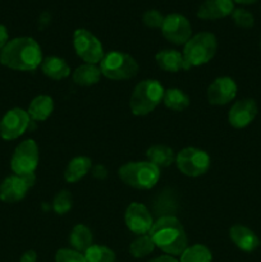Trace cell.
<instances>
[{
    "mask_svg": "<svg viewBox=\"0 0 261 262\" xmlns=\"http://www.w3.org/2000/svg\"><path fill=\"white\" fill-rule=\"evenodd\" d=\"M238 3V4H245V5H248V4H253V3H256L257 0H233V3Z\"/></svg>",
    "mask_w": 261,
    "mask_h": 262,
    "instance_id": "8d00e7d4",
    "label": "cell"
},
{
    "mask_svg": "<svg viewBox=\"0 0 261 262\" xmlns=\"http://www.w3.org/2000/svg\"><path fill=\"white\" fill-rule=\"evenodd\" d=\"M42 60L40 45L32 37L13 38L0 50V63L13 71H35Z\"/></svg>",
    "mask_w": 261,
    "mask_h": 262,
    "instance_id": "6da1fadb",
    "label": "cell"
},
{
    "mask_svg": "<svg viewBox=\"0 0 261 262\" xmlns=\"http://www.w3.org/2000/svg\"><path fill=\"white\" fill-rule=\"evenodd\" d=\"M163 102L173 112H182L189 106V97L179 89H168L164 92Z\"/></svg>",
    "mask_w": 261,
    "mask_h": 262,
    "instance_id": "d4e9b609",
    "label": "cell"
},
{
    "mask_svg": "<svg viewBox=\"0 0 261 262\" xmlns=\"http://www.w3.org/2000/svg\"><path fill=\"white\" fill-rule=\"evenodd\" d=\"M161 33L169 42L174 45H186L192 37V26L184 15L173 13L166 15L161 26Z\"/></svg>",
    "mask_w": 261,
    "mask_h": 262,
    "instance_id": "7c38bea8",
    "label": "cell"
},
{
    "mask_svg": "<svg viewBox=\"0 0 261 262\" xmlns=\"http://www.w3.org/2000/svg\"><path fill=\"white\" fill-rule=\"evenodd\" d=\"M238 87L230 77H219L207 89V100L211 105L222 106L229 104L237 96Z\"/></svg>",
    "mask_w": 261,
    "mask_h": 262,
    "instance_id": "5bb4252c",
    "label": "cell"
},
{
    "mask_svg": "<svg viewBox=\"0 0 261 262\" xmlns=\"http://www.w3.org/2000/svg\"><path fill=\"white\" fill-rule=\"evenodd\" d=\"M41 71L49 78L60 81L69 76L71 67L64 59L59 58V56H49V58L44 59L41 63Z\"/></svg>",
    "mask_w": 261,
    "mask_h": 262,
    "instance_id": "d6986e66",
    "label": "cell"
},
{
    "mask_svg": "<svg viewBox=\"0 0 261 262\" xmlns=\"http://www.w3.org/2000/svg\"><path fill=\"white\" fill-rule=\"evenodd\" d=\"M258 113L257 104L253 99H242L233 104L228 114V122L233 128H245L253 122Z\"/></svg>",
    "mask_w": 261,
    "mask_h": 262,
    "instance_id": "9a60e30c",
    "label": "cell"
},
{
    "mask_svg": "<svg viewBox=\"0 0 261 262\" xmlns=\"http://www.w3.org/2000/svg\"><path fill=\"white\" fill-rule=\"evenodd\" d=\"M8 41H9V35H8L7 27L3 25H0V50H2L5 45H7Z\"/></svg>",
    "mask_w": 261,
    "mask_h": 262,
    "instance_id": "e575fe53",
    "label": "cell"
},
{
    "mask_svg": "<svg viewBox=\"0 0 261 262\" xmlns=\"http://www.w3.org/2000/svg\"><path fill=\"white\" fill-rule=\"evenodd\" d=\"M19 262H37V253L33 250H28L20 256Z\"/></svg>",
    "mask_w": 261,
    "mask_h": 262,
    "instance_id": "836d02e7",
    "label": "cell"
},
{
    "mask_svg": "<svg viewBox=\"0 0 261 262\" xmlns=\"http://www.w3.org/2000/svg\"><path fill=\"white\" fill-rule=\"evenodd\" d=\"M148 235L155 246L169 256H181L188 247L186 230L176 216H161L154 222Z\"/></svg>",
    "mask_w": 261,
    "mask_h": 262,
    "instance_id": "7a4b0ae2",
    "label": "cell"
},
{
    "mask_svg": "<svg viewBox=\"0 0 261 262\" xmlns=\"http://www.w3.org/2000/svg\"><path fill=\"white\" fill-rule=\"evenodd\" d=\"M179 262H211L212 255L209 248L204 245L188 246L179 256Z\"/></svg>",
    "mask_w": 261,
    "mask_h": 262,
    "instance_id": "484cf974",
    "label": "cell"
},
{
    "mask_svg": "<svg viewBox=\"0 0 261 262\" xmlns=\"http://www.w3.org/2000/svg\"><path fill=\"white\" fill-rule=\"evenodd\" d=\"M217 50V40L210 32H200L192 36L183 49V58L188 68L202 66L211 60Z\"/></svg>",
    "mask_w": 261,
    "mask_h": 262,
    "instance_id": "5b68a950",
    "label": "cell"
},
{
    "mask_svg": "<svg viewBox=\"0 0 261 262\" xmlns=\"http://www.w3.org/2000/svg\"><path fill=\"white\" fill-rule=\"evenodd\" d=\"M54 110V101L48 95L36 96L28 106V115L36 122H44L51 115Z\"/></svg>",
    "mask_w": 261,
    "mask_h": 262,
    "instance_id": "44dd1931",
    "label": "cell"
},
{
    "mask_svg": "<svg viewBox=\"0 0 261 262\" xmlns=\"http://www.w3.org/2000/svg\"><path fill=\"white\" fill-rule=\"evenodd\" d=\"M124 222L128 229L136 235L148 234L154 225V217L150 210L140 202H132L127 207Z\"/></svg>",
    "mask_w": 261,
    "mask_h": 262,
    "instance_id": "4fadbf2b",
    "label": "cell"
},
{
    "mask_svg": "<svg viewBox=\"0 0 261 262\" xmlns=\"http://www.w3.org/2000/svg\"><path fill=\"white\" fill-rule=\"evenodd\" d=\"M260 45H261V42H260Z\"/></svg>",
    "mask_w": 261,
    "mask_h": 262,
    "instance_id": "74e56055",
    "label": "cell"
},
{
    "mask_svg": "<svg viewBox=\"0 0 261 262\" xmlns=\"http://www.w3.org/2000/svg\"><path fill=\"white\" fill-rule=\"evenodd\" d=\"M91 169V159L87 156H76L72 159L64 170V179L68 183H76L81 181Z\"/></svg>",
    "mask_w": 261,
    "mask_h": 262,
    "instance_id": "ffe728a7",
    "label": "cell"
},
{
    "mask_svg": "<svg viewBox=\"0 0 261 262\" xmlns=\"http://www.w3.org/2000/svg\"><path fill=\"white\" fill-rule=\"evenodd\" d=\"M102 76L112 81H125L138 73V64L133 56L122 51H112L100 61Z\"/></svg>",
    "mask_w": 261,
    "mask_h": 262,
    "instance_id": "8992f818",
    "label": "cell"
},
{
    "mask_svg": "<svg viewBox=\"0 0 261 262\" xmlns=\"http://www.w3.org/2000/svg\"><path fill=\"white\" fill-rule=\"evenodd\" d=\"M38 147L33 140H26L15 147L10 159V168L15 176L35 174L38 165Z\"/></svg>",
    "mask_w": 261,
    "mask_h": 262,
    "instance_id": "ba28073f",
    "label": "cell"
},
{
    "mask_svg": "<svg viewBox=\"0 0 261 262\" xmlns=\"http://www.w3.org/2000/svg\"><path fill=\"white\" fill-rule=\"evenodd\" d=\"M35 174L30 176H9L0 183V200L7 204H14L26 197L28 189L33 187Z\"/></svg>",
    "mask_w": 261,
    "mask_h": 262,
    "instance_id": "30bf717a",
    "label": "cell"
},
{
    "mask_svg": "<svg viewBox=\"0 0 261 262\" xmlns=\"http://www.w3.org/2000/svg\"><path fill=\"white\" fill-rule=\"evenodd\" d=\"M156 64L159 68L170 73H177L179 71H188V66L186 64L183 58V54L171 49L159 51L155 55Z\"/></svg>",
    "mask_w": 261,
    "mask_h": 262,
    "instance_id": "ac0fdd59",
    "label": "cell"
},
{
    "mask_svg": "<svg viewBox=\"0 0 261 262\" xmlns=\"http://www.w3.org/2000/svg\"><path fill=\"white\" fill-rule=\"evenodd\" d=\"M72 205H73L72 194L71 192L66 191V189L58 192L53 200V209L58 215L67 214L72 209Z\"/></svg>",
    "mask_w": 261,
    "mask_h": 262,
    "instance_id": "f546056e",
    "label": "cell"
},
{
    "mask_svg": "<svg viewBox=\"0 0 261 262\" xmlns=\"http://www.w3.org/2000/svg\"><path fill=\"white\" fill-rule=\"evenodd\" d=\"M148 262H179V261L177 260L176 257H173V256L164 255V256H159V257L153 258V260Z\"/></svg>",
    "mask_w": 261,
    "mask_h": 262,
    "instance_id": "d590c367",
    "label": "cell"
},
{
    "mask_svg": "<svg viewBox=\"0 0 261 262\" xmlns=\"http://www.w3.org/2000/svg\"><path fill=\"white\" fill-rule=\"evenodd\" d=\"M229 238L241 251L245 252H252L260 246V239L256 233L245 225H233L229 229Z\"/></svg>",
    "mask_w": 261,
    "mask_h": 262,
    "instance_id": "e0dca14e",
    "label": "cell"
},
{
    "mask_svg": "<svg viewBox=\"0 0 261 262\" xmlns=\"http://www.w3.org/2000/svg\"><path fill=\"white\" fill-rule=\"evenodd\" d=\"M155 243L151 239L148 234L138 235L135 241L129 245V253L135 258H143L147 257L148 255L154 252L155 250Z\"/></svg>",
    "mask_w": 261,
    "mask_h": 262,
    "instance_id": "4316f807",
    "label": "cell"
},
{
    "mask_svg": "<svg viewBox=\"0 0 261 262\" xmlns=\"http://www.w3.org/2000/svg\"><path fill=\"white\" fill-rule=\"evenodd\" d=\"M100 77H101V71L100 67H96L95 64H82L72 74L73 82L78 86L89 87L99 83Z\"/></svg>",
    "mask_w": 261,
    "mask_h": 262,
    "instance_id": "7402d4cb",
    "label": "cell"
},
{
    "mask_svg": "<svg viewBox=\"0 0 261 262\" xmlns=\"http://www.w3.org/2000/svg\"><path fill=\"white\" fill-rule=\"evenodd\" d=\"M73 46L76 54L87 64H95L104 59V49L99 38L84 28H78L73 33Z\"/></svg>",
    "mask_w": 261,
    "mask_h": 262,
    "instance_id": "9c48e42d",
    "label": "cell"
},
{
    "mask_svg": "<svg viewBox=\"0 0 261 262\" xmlns=\"http://www.w3.org/2000/svg\"><path fill=\"white\" fill-rule=\"evenodd\" d=\"M164 87L156 79H145L136 84L129 99L130 112L137 117H143L156 109L163 101Z\"/></svg>",
    "mask_w": 261,
    "mask_h": 262,
    "instance_id": "277c9868",
    "label": "cell"
},
{
    "mask_svg": "<svg viewBox=\"0 0 261 262\" xmlns=\"http://www.w3.org/2000/svg\"><path fill=\"white\" fill-rule=\"evenodd\" d=\"M87 262H114L115 253L106 246L92 245L86 252L83 253Z\"/></svg>",
    "mask_w": 261,
    "mask_h": 262,
    "instance_id": "83f0119b",
    "label": "cell"
},
{
    "mask_svg": "<svg viewBox=\"0 0 261 262\" xmlns=\"http://www.w3.org/2000/svg\"><path fill=\"white\" fill-rule=\"evenodd\" d=\"M92 239L91 230L84 224H77L69 234V243L78 252H86L92 246Z\"/></svg>",
    "mask_w": 261,
    "mask_h": 262,
    "instance_id": "cb8c5ba5",
    "label": "cell"
},
{
    "mask_svg": "<svg viewBox=\"0 0 261 262\" xmlns=\"http://www.w3.org/2000/svg\"><path fill=\"white\" fill-rule=\"evenodd\" d=\"M233 0H206L197 9V17L204 20H216L232 15Z\"/></svg>",
    "mask_w": 261,
    "mask_h": 262,
    "instance_id": "2e32d148",
    "label": "cell"
},
{
    "mask_svg": "<svg viewBox=\"0 0 261 262\" xmlns=\"http://www.w3.org/2000/svg\"><path fill=\"white\" fill-rule=\"evenodd\" d=\"M232 19L241 28H251L255 25V18H253L252 13L243 9V8H238V9L233 10Z\"/></svg>",
    "mask_w": 261,
    "mask_h": 262,
    "instance_id": "4dcf8cb0",
    "label": "cell"
},
{
    "mask_svg": "<svg viewBox=\"0 0 261 262\" xmlns=\"http://www.w3.org/2000/svg\"><path fill=\"white\" fill-rule=\"evenodd\" d=\"M178 170L187 177L204 176L210 168V156L206 151L196 147H186L176 155Z\"/></svg>",
    "mask_w": 261,
    "mask_h": 262,
    "instance_id": "52a82bcc",
    "label": "cell"
},
{
    "mask_svg": "<svg viewBox=\"0 0 261 262\" xmlns=\"http://www.w3.org/2000/svg\"><path fill=\"white\" fill-rule=\"evenodd\" d=\"M164 19H165V17H164L159 10L155 9L147 10V12L143 13L142 15V22L145 23L146 27L148 28H161Z\"/></svg>",
    "mask_w": 261,
    "mask_h": 262,
    "instance_id": "d6a6232c",
    "label": "cell"
},
{
    "mask_svg": "<svg viewBox=\"0 0 261 262\" xmlns=\"http://www.w3.org/2000/svg\"><path fill=\"white\" fill-rule=\"evenodd\" d=\"M55 262H87L82 252L71 248H60L55 253Z\"/></svg>",
    "mask_w": 261,
    "mask_h": 262,
    "instance_id": "1f68e13d",
    "label": "cell"
},
{
    "mask_svg": "<svg viewBox=\"0 0 261 262\" xmlns=\"http://www.w3.org/2000/svg\"><path fill=\"white\" fill-rule=\"evenodd\" d=\"M31 118L26 110L20 107L8 110L0 120V137L5 141H12L20 137L27 130Z\"/></svg>",
    "mask_w": 261,
    "mask_h": 262,
    "instance_id": "8fae6325",
    "label": "cell"
},
{
    "mask_svg": "<svg viewBox=\"0 0 261 262\" xmlns=\"http://www.w3.org/2000/svg\"><path fill=\"white\" fill-rule=\"evenodd\" d=\"M148 161L160 168H168L176 163V155L170 147L165 145H154L146 152Z\"/></svg>",
    "mask_w": 261,
    "mask_h": 262,
    "instance_id": "603a6c76",
    "label": "cell"
},
{
    "mask_svg": "<svg viewBox=\"0 0 261 262\" xmlns=\"http://www.w3.org/2000/svg\"><path fill=\"white\" fill-rule=\"evenodd\" d=\"M120 181L136 189H151L160 179V169L150 161H130L118 170Z\"/></svg>",
    "mask_w": 261,
    "mask_h": 262,
    "instance_id": "3957f363",
    "label": "cell"
},
{
    "mask_svg": "<svg viewBox=\"0 0 261 262\" xmlns=\"http://www.w3.org/2000/svg\"><path fill=\"white\" fill-rule=\"evenodd\" d=\"M171 192H168V194H160L159 199L155 202V212L161 216H174L176 211V201L173 197H170Z\"/></svg>",
    "mask_w": 261,
    "mask_h": 262,
    "instance_id": "f1b7e54d",
    "label": "cell"
}]
</instances>
